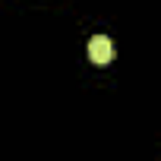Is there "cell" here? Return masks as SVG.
<instances>
[{
	"label": "cell",
	"mask_w": 161,
	"mask_h": 161,
	"mask_svg": "<svg viewBox=\"0 0 161 161\" xmlns=\"http://www.w3.org/2000/svg\"><path fill=\"white\" fill-rule=\"evenodd\" d=\"M111 57H114V44H111L108 35L89 38V60L92 63H111Z\"/></svg>",
	"instance_id": "1"
}]
</instances>
